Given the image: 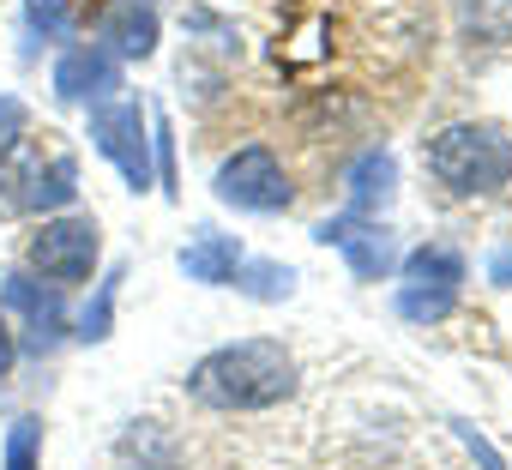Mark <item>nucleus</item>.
<instances>
[{
  "mask_svg": "<svg viewBox=\"0 0 512 470\" xmlns=\"http://www.w3.org/2000/svg\"><path fill=\"white\" fill-rule=\"evenodd\" d=\"M97 31L115 61H145L157 49V0H109Z\"/></svg>",
  "mask_w": 512,
  "mask_h": 470,
  "instance_id": "10",
  "label": "nucleus"
},
{
  "mask_svg": "<svg viewBox=\"0 0 512 470\" xmlns=\"http://www.w3.org/2000/svg\"><path fill=\"white\" fill-rule=\"evenodd\" d=\"M217 199L223 205H235V211H284L296 193H290V175H284V163L266 151V145H241L235 157H223V169H217Z\"/></svg>",
  "mask_w": 512,
  "mask_h": 470,
  "instance_id": "6",
  "label": "nucleus"
},
{
  "mask_svg": "<svg viewBox=\"0 0 512 470\" xmlns=\"http://www.w3.org/2000/svg\"><path fill=\"white\" fill-rule=\"evenodd\" d=\"M452 13H458L464 43H476V49L512 43V0H452Z\"/></svg>",
  "mask_w": 512,
  "mask_h": 470,
  "instance_id": "14",
  "label": "nucleus"
},
{
  "mask_svg": "<svg viewBox=\"0 0 512 470\" xmlns=\"http://www.w3.org/2000/svg\"><path fill=\"white\" fill-rule=\"evenodd\" d=\"M488 278H494V284H512V248H500V254L488 260Z\"/></svg>",
  "mask_w": 512,
  "mask_h": 470,
  "instance_id": "23",
  "label": "nucleus"
},
{
  "mask_svg": "<svg viewBox=\"0 0 512 470\" xmlns=\"http://www.w3.org/2000/svg\"><path fill=\"white\" fill-rule=\"evenodd\" d=\"M398 193V157L392 151H362L350 169V217H380Z\"/></svg>",
  "mask_w": 512,
  "mask_h": 470,
  "instance_id": "11",
  "label": "nucleus"
},
{
  "mask_svg": "<svg viewBox=\"0 0 512 470\" xmlns=\"http://www.w3.org/2000/svg\"><path fill=\"white\" fill-rule=\"evenodd\" d=\"M79 199L73 151H7L0 157V211H67Z\"/></svg>",
  "mask_w": 512,
  "mask_h": 470,
  "instance_id": "3",
  "label": "nucleus"
},
{
  "mask_svg": "<svg viewBox=\"0 0 512 470\" xmlns=\"http://www.w3.org/2000/svg\"><path fill=\"white\" fill-rule=\"evenodd\" d=\"M241 260H247V254H241V242H235V235H217V229H199L193 242L175 254V266H181L193 284H229Z\"/></svg>",
  "mask_w": 512,
  "mask_h": 470,
  "instance_id": "12",
  "label": "nucleus"
},
{
  "mask_svg": "<svg viewBox=\"0 0 512 470\" xmlns=\"http://www.w3.org/2000/svg\"><path fill=\"white\" fill-rule=\"evenodd\" d=\"M115 284H121V272H109V284H103V290H97V302L85 308V320H79V338H85V344L109 338V314H115Z\"/></svg>",
  "mask_w": 512,
  "mask_h": 470,
  "instance_id": "19",
  "label": "nucleus"
},
{
  "mask_svg": "<svg viewBox=\"0 0 512 470\" xmlns=\"http://www.w3.org/2000/svg\"><path fill=\"white\" fill-rule=\"evenodd\" d=\"M157 157H163V193H175V139L163 121H157Z\"/></svg>",
  "mask_w": 512,
  "mask_h": 470,
  "instance_id": "21",
  "label": "nucleus"
},
{
  "mask_svg": "<svg viewBox=\"0 0 512 470\" xmlns=\"http://www.w3.org/2000/svg\"><path fill=\"white\" fill-rule=\"evenodd\" d=\"M91 145L121 169V181L133 193L151 187V121L133 97H109V103L91 109Z\"/></svg>",
  "mask_w": 512,
  "mask_h": 470,
  "instance_id": "5",
  "label": "nucleus"
},
{
  "mask_svg": "<svg viewBox=\"0 0 512 470\" xmlns=\"http://www.w3.org/2000/svg\"><path fill=\"white\" fill-rule=\"evenodd\" d=\"M25 31H31V43L37 37L43 43H61L73 31V7H67V0H25Z\"/></svg>",
  "mask_w": 512,
  "mask_h": 470,
  "instance_id": "16",
  "label": "nucleus"
},
{
  "mask_svg": "<svg viewBox=\"0 0 512 470\" xmlns=\"http://www.w3.org/2000/svg\"><path fill=\"white\" fill-rule=\"evenodd\" d=\"M229 284H235L241 296H253V302H284V296L296 290V272L278 266V260H241Z\"/></svg>",
  "mask_w": 512,
  "mask_h": 470,
  "instance_id": "15",
  "label": "nucleus"
},
{
  "mask_svg": "<svg viewBox=\"0 0 512 470\" xmlns=\"http://www.w3.org/2000/svg\"><path fill=\"white\" fill-rule=\"evenodd\" d=\"M55 91H61L67 103L97 109V103H109V97L121 91V61H115L103 43H79V49H67V55L55 61Z\"/></svg>",
  "mask_w": 512,
  "mask_h": 470,
  "instance_id": "8",
  "label": "nucleus"
},
{
  "mask_svg": "<svg viewBox=\"0 0 512 470\" xmlns=\"http://www.w3.org/2000/svg\"><path fill=\"white\" fill-rule=\"evenodd\" d=\"M314 242L338 248L362 284H380L386 272H398V242H392V229H386L380 217H350V211H344V217H326V223L314 229Z\"/></svg>",
  "mask_w": 512,
  "mask_h": 470,
  "instance_id": "7",
  "label": "nucleus"
},
{
  "mask_svg": "<svg viewBox=\"0 0 512 470\" xmlns=\"http://www.w3.org/2000/svg\"><path fill=\"white\" fill-rule=\"evenodd\" d=\"M452 308H458V296L416 290V284H404V290H398V314H404V320H422V326H434V320H446Z\"/></svg>",
  "mask_w": 512,
  "mask_h": 470,
  "instance_id": "17",
  "label": "nucleus"
},
{
  "mask_svg": "<svg viewBox=\"0 0 512 470\" xmlns=\"http://www.w3.org/2000/svg\"><path fill=\"white\" fill-rule=\"evenodd\" d=\"M404 284H416V290H440V296H458V284H464V254L446 248V242H428V248H416V254L404 260Z\"/></svg>",
  "mask_w": 512,
  "mask_h": 470,
  "instance_id": "13",
  "label": "nucleus"
},
{
  "mask_svg": "<svg viewBox=\"0 0 512 470\" xmlns=\"http://www.w3.org/2000/svg\"><path fill=\"white\" fill-rule=\"evenodd\" d=\"M37 452H43V422L19 416L13 434H7V470H37Z\"/></svg>",
  "mask_w": 512,
  "mask_h": 470,
  "instance_id": "18",
  "label": "nucleus"
},
{
  "mask_svg": "<svg viewBox=\"0 0 512 470\" xmlns=\"http://www.w3.org/2000/svg\"><path fill=\"white\" fill-rule=\"evenodd\" d=\"M422 157H428V175L458 199H482L512 181V139L494 121H452L428 139Z\"/></svg>",
  "mask_w": 512,
  "mask_h": 470,
  "instance_id": "2",
  "label": "nucleus"
},
{
  "mask_svg": "<svg viewBox=\"0 0 512 470\" xmlns=\"http://www.w3.org/2000/svg\"><path fill=\"white\" fill-rule=\"evenodd\" d=\"M25 121H31V109H25L19 97H0V157H7V151H19V139H25Z\"/></svg>",
  "mask_w": 512,
  "mask_h": 470,
  "instance_id": "20",
  "label": "nucleus"
},
{
  "mask_svg": "<svg viewBox=\"0 0 512 470\" xmlns=\"http://www.w3.org/2000/svg\"><path fill=\"white\" fill-rule=\"evenodd\" d=\"M0 296H7V308H19V314H25V338H31V350H37V356H49V350L61 344V332H67L61 290H43L31 272H7V278H0Z\"/></svg>",
  "mask_w": 512,
  "mask_h": 470,
  "instance_id": "9",
  "label": "nucleus"
},
{
  "mask_svg": "<svg viewBox=\"0 0 512 470\" xmlns=\"http://www.w3.org/2000/svg\"><path fill=\"white\" fill-rule=\"evenodd\" d=\"M187 392L211 410H272L296 392V356L278 338H241L193 362Z\"/></svg>",
  "mask_w": 512,
  "mask_h": 470,
  "instance_id": "1",
  "label": "nucleus"
},
{
  "mask_svg": "<svg viewBox=\"0 0 512 470\" xmlns=\"http://www.w3.org/2000/svg\"><path fill=\"white\" fill-rule=\"evenodd\" d=\"M13 356H19V344H13V332H7V314H0V380H7Z\"/></svg>",
  "mask_w": 512,
  "mask_h": 470,
  "instance_id": "22",
  "label": "nucleus"
},
{
  "mask_svg": "<svg viewBox=\"0 0 512 470\" xmlns=\"http://www.w3.org/2000/svg\"><path fill=\"white\" fill-rule=\"evenodd\" d=\"M97 254H103V229H97V217H49V223L31 235V248H25L31 272H43L55 290L85 284V278L97 272Z\"/></svg>",
  "mask_w": 512,
  "mask_h": 470,
  "instance_id": "4",
  "label": "nucleus"
}]
</instances>
